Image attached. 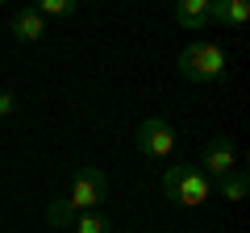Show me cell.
<instances>
[{
    "label": "cell",
    "instance_id": "obj_1",
    "mask_svg": "<svg viewBox=\"0 0 250 233\" xmlns=\"http://www.w3.org/2000/svg\"><path fill=\"white\" fill-rule=\"evenodd\" d=\"M108 200V179L100 167H80L71 175V192L46 204V225L50 229H71V221L80 213H96Z\"/></svg>",
    "mask_w": 250,
    "mask_h": 233
},
{
    "label": "cell",
    "instance_id": "obj_2",
    "mask_svg": "<svg viewBox=\"0 0 250 233\" xmlns=\"http://www.w3.org/2000/svg\"><path fill=\"white\" fill-rule=\"evenodd\" d=\"M163 196L179 208H200L213 196V179L192 162H175V167L163 171Z\"/></svg>",
    "mask_w": 250,
    "mask_h": 233
},
{
    "label": "cell",
    "instance_id": "obj_3",
    "mask_svg": "<svg viewBox=\"0 0 250 233\" xmlns=\"http://www.w3.org/2000/svg\"><path fill=\"white\" fill-rule=\"evenodd\" d=\"M225 46H217V42H188L184 50H179V58H175V71H179V79H188V83H217V79H225Z\"/></svg>",
    "mask_w": 250,
    "mask_h": 233
},
{
    "label": "cell",
    "instance_id": "obj_4",
    "mask_svg": "<svg viewBox=\"0 0 250 233\" xmlns=\"http://www.w3.org/2000/svg\"><path fill=\"white\" fill-rule=\"evenodd\" d=\"M134 146H138L142 158L163 162V158L175 154V129H171V121H163V116H146L142 125H138V134H134Z\"/></svg>",
    "mask_w": 250,
    "mask_h": 233
},
{
    "label": "cell",
    "instance_id": "obj_5",
    "mask_svg": "<svg viewBox=\"0 0 250 233\" xmlns=\"http://www.w3.org/2000/svg\"><path fill=\"white\" fill-rule=\"evenodd\" d=\"M200 171H205L208 179H225L229 171H238L242 167V154H238V146H233V137L229 134H213L205 146H200V162H196Z\"/></svg>",
    "mask_w": 250,
    "mask_h": 233
},
{
    "label": "cell",
    "instance_id": "obj_6",
    "mask_svg": "<svg viewBox=\"0 0 250 233\" xmlns=\"http://www.w3.org/2000/svg\"><path fill=\"white\" fill-rule=\"evenodd\" d=\"M171 17H175L179 29L200 34V29H208V0H179L175 9H171Z\"/></svg>",
    "mask_w": 250,
    "mask_h": 233
},
{
    "label": "cell",
    "instance_id": "obj_7",
    "mask_svg": "<svg viewBox=\"0 0 250 233\" xmlns=\"http://www.w3.org/2000/svg\"><path fill=\"white\" fill-rule=\"evenodd\" d=\"M9 29H13V38H17L21 46H34V42H42V38H46V21L38 17L34 9H17V13H13V21H9Z\"/></svg>",
    "mask_w": 250,
    "mask_h": 233
},
{
    "label": "cell",
    "instance_id": "obj_8",
    "mask_svg": "<svg viewBox=\"0 0 250 233\" xmlns=\"http://www.w3.org/2000/svg\"><path fill=\"white\" fill-rule=\"evenodd\" d=\"M250 4L246 0H208V25H246Z\"/></svg>",
    "mask_w": 250,
    "mask_h": 233
},
{
    "label": "cell",
    "instance_id": "obj_9",
    "mask_svg": "<svg viewBox=\"0 0 250 233\" xmlns=\"http://www.w3.org/2000/svg\"><path fill=\"white\" fill-rule=\"evenodd\" d=\"M246 192H250V175L246 171H229L225 179H217V196L221 200H246Z\"/></svg>",
    "mask_w": 250,
    "mask_h": 233
},
{
    "label": "cell",
    "instance_id": "obj_10",
    "mask_svg": "<svg viewBox=\"0 0 250 233\" xmlns=\"http://www.w3.org/2000/svg\"><path fill=\"white\" fill-rule=\"evenodd\" d=\"M71 229H75V233H117V225H113V216H104V213L96 208V213H80V216L71 221Z\"/></svg>",
    "mask_w": 250,
    "mask_h": 233
},
{
    "label": "cell",
    "instance_id": "obj_11",
    "mask_svg": "<svg viewBox=\"0 0 250 233\" xmlns=\"http://www.w3.org/2000/svg\"><path fill=\"white\" fill-rule=\"evenodd\" d=\"M29 9H34L38 13V17H75V13H80V0H42V4H29Z\"/></svg>",
    "mask_w": 250,
    "mask_h": 233
},
{
    "label": "cell",
    "instance_id": "obj_12",
    "mask_svg": "<svg viewBox=\"0 0 250 233\" xmlns=\"http://www.w3.org/2000/svg\"><path fill=\"white\" fill-rule=\"evenodd\" d=\"M17 113V96L13 92H0V116H13Z\"/></svg>",
    "mask_w": 250,
    "mask_h": 233
}]
</instances>
